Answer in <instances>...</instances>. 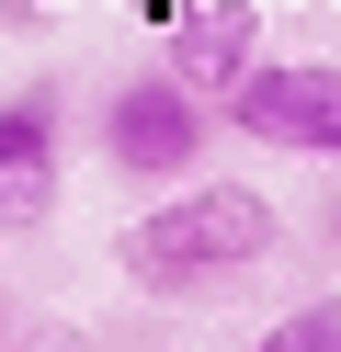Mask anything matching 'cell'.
I'll use <instances>...</instances> for the list:
<instances>
[{
    "mask_svg": "<svg viewBox=\"0 0 341 352\" xmlns=\"http://www.w3.org/2000/svg\"><path fill=\"white\" fill-rule=\"evenodd\" d=\"M159 46H171V80H194L216 102L262 57V23H250V0H182V12H159Z\"/></svg>",
    "mask_w": 341,
    "mask_h": 352,
    "instance_id": "obj_5",
    "label": "cell"
},
{
    "mask_svg": "<svg viewBox=\"0 0 341 352\" xmlns=\"http://www.w3.org/2000/svg\"><path fill=\"white\" fill-rule=\"evenodd\" d=\"M262 352H341V296H307L262 329Z\"/></svg>",
    "mask_w": 341,
    "mask_h": 352,
    "instance_id": "obj_6",
    "label": "cell"
},
{
    "mask_svg": "<svg viewBox=\"0 0 341 352\" xmlns=\"http://www.w3.org/2000/svg\"><path fill=\"white\" fill-rule=\"evenodd\" d=\"M227 137L273 160H341V57H250L227 80Z\"/></svg>",
    "mask_w": 341,
    "mask_h": 352,
    "instance_id": "obj_2",
    "label": "cell"
},
{
    "mask_svg": "<svg viewBox=\"0 0 341 352\" xmlns=\"http://www.w3.org/2000/svg\"><path fill=\"white\" fill-rule=\"evenodd\" d=\"M57 148H68V114H57L45 80L34 91H0V239L57 205Z\"/></svg>",
    "mask_w": 341,
    "mask_h": 352,
    "instance_id": "obj_4",
    "label": "cell"
},
{
    "mask_svg": "<svg viewBox=\"0 0 341 352\" xmlns=\"http://www.w3.org/2000/svg\"><path fill=\"white\" fill-rule=\"evenodd\" d=\"M273 250H285L273 193H250L239 170H182L148 216H125L114 273H125L148 307H205V296H227V284H250Z\"/></svg>",
    "mask_w": 341,
    "mask_h": 352,
    "instance_id": "obj_1",
    "label": "cell"
},
{
    "mask_svg": "<svg viewBox=\"0 0 341 352\" xmlns=\"http://www.w3.org/2000/svg\"><path fill=\"white\" fill-rule=\"evenodd\" d=\"M91 137H103V170H125V182H182V170H205V148H216V102H205L194 80L148 69V80H114L103 91Z\"/></svg>",
    "mask_w": 341,
    "mask_h": 352,
    "instance_id": "obj_3",
    "label": "cell"
}]
</instances>
